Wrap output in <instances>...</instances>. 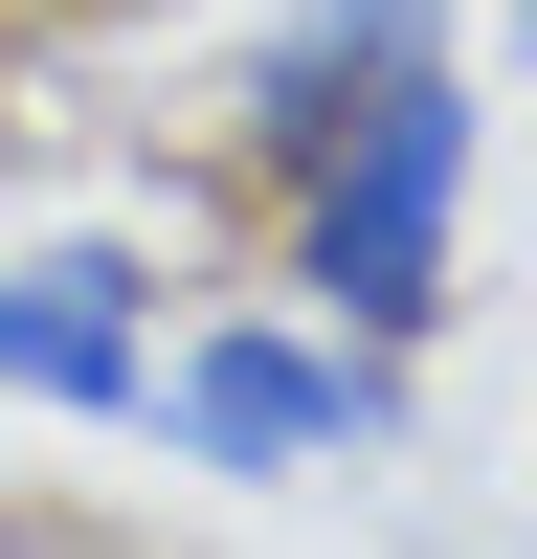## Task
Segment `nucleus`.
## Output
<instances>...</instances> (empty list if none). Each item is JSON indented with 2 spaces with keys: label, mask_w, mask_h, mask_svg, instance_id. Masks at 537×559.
Wrapping results in <instances>:
<instances>
[{
  "label": "nucleus",
  "mask_w": 537,
  "mask_h": 559,
  "mask_svg": "<svg viewBox=\"0 0 537 559\" xmlns=\"http://www.w3.org/2000/svg\"><path fill=\"white\" fill-rule=\"evenodd\" d=\"M470 157H492V90L448 68V45H381V68H358V112L313 134V179H268V269H291L313 336L426 358L448 269H470Z\"/></svg>",
  "instance_id": "1"
},
{
  "label": "nucleus",
  "mask_w": 537,
  "mask_h": 559,
  "mask_svg": "<svg viewBox=\"0 0 537 559\" xmlns=\"http://www.w3.org/2000/svg\"><path fill=\"white\" fill-rule=\"evenodd\" d=\"M403 403H426V358H381V336L202 313V336H157V403L134 426H179L202 471H336V448H403Z\"/></svg>",
  "instance_id": "2"
},
{
  "label": "nucleus",
  "mask_w": 537,
  "mask_h": 559,
  "mask_svg": "<svg viewBox=\"0 0 537 559\" xmlns=\"http://www.w3.org/2000/svg\"><path fill=\"white\" fill-rule=\"evenodd\" d=\"M157 247H112V224H68V247H0V403H45V426H134L157 403Z\"/></svg>",
  "instance_id": "3"
},
{
  "label": "nucleus",
  "mask_w": 537,
  "mask_h": 559,
  "mask_svg": "<svg viewBox=\"0 0 537 559\" xmlns=\"http://www.w3.org/2000/svg\"><path fill=\"white\" fill-rule=\"evenodd\" d=\"M336 23H358V45H448V0H336Z\"/></svg>",
  "instance_id": "4"
}]
</instances>
